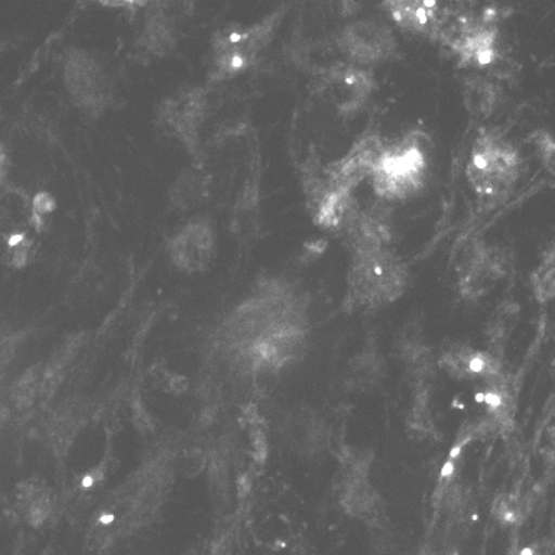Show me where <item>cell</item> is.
<instances>
[{
  "label": "cell",
  "instance_id": "3",
  "mask_svg": "<svg viewBox=\"0 0 555 555\" xmlns=\"http://www.w3.org/2000/svg\"><path fill=\"white\" fill-rule=\"evenodd\" d=\"M429 141L421 130H412L401 141L387 144L383 159L371 176L372 189L379 201H408L426 188Z\"/></svg>",
  "mask_w": 555,
  "mask_h": 555
},
{
  "label": "cell",
  "instance_id": "11",
  "mask_svg": "<svg viewBox=\"0 0 555 555\" xmlns=\"http://www.w3.org/2000/svg\"><path fill=\"white\" fill-rule=\"evenodd\" d=\"M507 271L508 257L502 247L477 242L459 269V294L462 299L476 302L492 293L499 281L507 275Z\"/></svg>",
  "mask_w": 555,
  "mask_h": 555
},
{
  "label": "cell",
  "instance_id": "15",
  "mask_svg": "<svg viewBox=\"0 0 555 555\" xmlns=\"http://www.w3.org/2000/svg\"><path fill=\"white\" fill-rule=\"evenodd\" d=\"M67 86L77 101L86 107H98L102 102V76L98 64L86 55L79 54L67 64Z\"/></svg>",
  "mask_w": 555,
  "mask_h": 555
},
{
  "label": "cell",
  "instance_id": "7",
  "mask_svg": "<svg viewBox=\"0 0 555 555\" xmlns=\"http://www.w3.org/2000/svg\"><path fill=\"white\" fill-rule=\"evenodd\" d=\"M302 189L310 219L314 220L318 228L334 234L359 207L353 194L336 191L327 184L315 154L302 167Z\"/></svg>",
  "mask_w": 555,
  "mask_h": 555
},
{
  "label": "cell",
  "instance_id": "13",
  "mask_svg": "<svg viewBox=\"0 0 555 555\" xmlns=\"http://www.w3.org/2000/svg\"><path fill=\"white\" fill-rule=\"evenodd\" d=\"M207 114L206 91L194 89L181 99L169 101L164 108L163 119L167 129L184 142L191 152H197L198 130Z\"/></svg>",
  "mask_w": 555,
  "mask_h": 555
},
{
  "label": "cell",
  "instance_id": "18",
  "mask_svg": "<svg viewBox=\"0 0 555 555\" xmlns=\"http://www.w3.org/2000/svg\"><path fill=\"white\" fill-rule=\"evenodd\" d=\"M207 194V182L197 173L188 172L182 176L173 188V203L181 209H192Z\"/></svg>",
  "mask_w": 555,
  "mask_h": 555
},
{
  "label": "cell",
  "instance_id": "14",
  "mask_svg": "<svg viewBox=\"0 0 555 555\" xmlns=\"http://www.w3.org/2000/svg\"><path fill=\"white\" fill-rule=\"evenodd\" d=\"M439 5L436 0H389L384 2L383 8L405 33L434 40L439 22Z\"/></svg>",
  "mask_w": 555,
  "mask_h": 555
},
{
  "label": "cell",
  "instance_id": "10",
  "mask_svg": "<svg viewBox=\"0 0 555 555\" xmlns=\"http://www.w3.org/2000/svg\"><path fill=\"white\" fill-rule=\"evenodd\" d=\"M336 235L352 256L389 249L393 241L392 210L383 201L364 209L359 206Z\"/></svg>",
  "mask_w": 555,
  "mask_h": 555
},
{
  "label": "cell",
  "instance_id": "2",
  "mask_svg": "<svg viewBox=\"0 0 555 555\" xmlns=\"http://www.w3.org/2000/svg\"><path fill=\"white\" fill-rule=\"evenodd\" d=\"M409 269L393 250L352 256L347 272V291L343 307L346 312L377 310L404 296Z\"/></svg>",
  "mask_w": 555,
  "mask_h": 555
},
{
  "label": "cell",
  "instance_id": "6",
  "mask_svg": "<svg viewBox=\"0 0 555 555\" xmlns=\"http://www.w3.org/2000/svg\"><path fill=\"white\" fill-rule=\"evenodd\" d=\"M375 87L377 80L371 69L344 61L319 69L312 83L315 94L331 104L340 117L356 116L367 104Z\"/></svg>",
  "mask_w": 555,
  "mask_h": 555
},
{
  "label": "cell",
  "instance_id": "4",
  "mask_svg": "<svg viewBox=\"0 0 555 555\" xmlns=\"http://www.w3.org/2000/svg\"><path fill=\"white\" fill-rule=\"evenodd\" d=\"M522 157L498 130H486L474 142L465 176L482 203H501L516 188Z\"/></svg>",
  "mask_w": 555,
  "mask_h": 555
},
{
  "label": "cell",
  "instance_id": "16",
  "mask_svg": "<svg viewBox=\"0 0 555 555\" xmlns=\"http://www.w3.org/2000/svg\"><path fill=\"white\" fill-rule=\"evenodd\" d=\"M465 111L474 119L486 120L498 111L502 101L501 87L482 76L465 77L462 83Z\"/></svg>",
  "mask_w": 555,
  "mask_h": 555
},
{
  "label": "cell",
  "instance_id": "8",
  "mask_svg": "<svg viewBox=\"0 0 555 555\" xmlns=\"http://www.w3.org/2000/svg\"><path fill=\"white\" fill-rule=\"evenodd\" d=\"M389 142L377 132V130H367L358 141L353 142L344 157L336 163L327 164L322 169L327 184L336 191L352 194L353 189L358 188L365 179H371L375 167L383 159Z\"/></svg>",
  "mask_w": 555,
  "mask_h": 555
},
{
  "label": "cell",
  "instance_id": "20",
  "mask_svg": "<svg viewBox=\"0 0 555 555\" xmlns=\"http://www.w3.org/2000/svg\"><path fill=\"white\" fill-rule=\"evenodd\" d=\"M532 142H534L539 159L542 160L545 169H547L548 172L554 173L555 144L552 135L548 134V132H545V130H539V132H535L534 141Z\"/></svg>",
  "mask_w": 555,
  "mask_h": 555
},
{
  "label": "cell",
  "instance_id": "1",
  "mask_svg": "<svg viewBox=\"0 0 555 555\" xmlns=\"http://www.w3.org/2000/svg\"><path fill=\"white\" fill-rule=\"evenodd\" d=\"M501 18L498 8L483 9L479 14L462 9L440 8L434 42L449 49L462 67L486 69L499 61Z\"/></svg>",
  "mask_w": 555,
  "mask_h": 555
},
{
  "label": "cell",
  "instance_id": "17",
  "mask_svg": "<svg viewBox=\"0 0 555 555\" xmlns=\"http://www.w3.org/2000/svg\"><path fill=\"white\" fill-rule=\"evenodd\" d=\"M520 309L516 302H504L494 310L491 322L487 324V334L491 337L492 347H499L511 334L519 321Z\"/></svg>",
  "mask_w": 555,
  "mask_h": 555
},
{
  "label": "cell",
  "instance_id": "9",
  "mask_svg": "<svg viewBox=\"0 0 555 555\" xmlns=\"http://www.w3.org/2000/svg\"><path fill=\"white\" fill-rule=\"evenodd\" d=\"M336 46L350 64L372 65L397 55V39L386 22L365 18L350 22L337 34Z\"/></svg>",
  "mask_w": 555,
  "mask_h": 555
},
{
  "label": "cell",
  "instance_id": "19",
  "mask_svg": "<svg viewBox=\"0 0 555 555\" xmlns=\"http://www.w3.org/2000/svg\"><path fill=\"white\" fill-rule=\"evenodd\" d=\"M532 288L539 302H548L554 299V249L547 250L542 257L535 271L532 272Z\"/></svg>",
  "mask_w": 555,
  "mask_h": 555
},
{
  "label": "cell",
  "instance_id": "12",
  "mask_svg": "<svg viewBox=\"0 0 555 555\" xmlns=\"http://www.w3.org/2000/svg\"><path fill=\"white\" fill-rule=\"evenodd\" d=\"M216 254V235L207 220L198 219L185 225L170 244V256L177 268L194 274L209 268Z\"/></svg>",
  "mask_w": 555,
  "mask_h": 555
},
{
  "label": "cell",
  "instance_id": "5",
  "mask_svg": "<svg viewBox=\"0 0 555 555\" xmlns=\"http://www.w3.org/2000/svg\"><path fill=\"white\" fill-rule=\"evenodd\" d=\"M285 11L287 9L278 8L253 26L232 24L228 29L219 30L214 36L210 80L232 79L253 67L274 40Z\"/></svg>",
  "mask_w": 555,
  "mask_h": 555
}]
</instances>
